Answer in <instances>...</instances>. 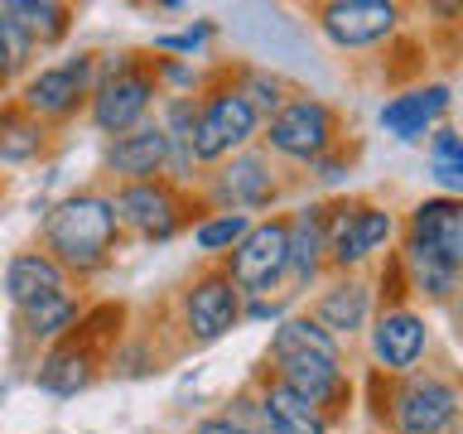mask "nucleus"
I'll use <instances>...</instances> for the list:
<instances>
[{
	"instance_id": "nucleus-1",
	"label": "nucleus",
	"mask_w": 463,
	"mask_h": 434,
	"mask_svg": "<svg viewBox=\"0 0 463 434\" xmlns=\"http://www.w3.org/2000/svg\"><path fill=\"white\" fill-rule=\"evenodd\" d=\"M39 246L63 266V275L78 289L101 280L126 246L111 188L107 184H82V188H68L63 198H53L39 217Z\"/></svg>"
},
{
	"instance_id": "nucleus-2",
	"label": "nucleus",
	"mask_w": 463,
	"mask_h": 434,
	"mask_svg": "<svg viewBox=\"0 0 463 434\" xmlns=\"http://www.w3.org/2000/svg\"><path fill=\"white\" fill-rule=\"evenodd\" d=\"M372 415L386 434H463V382L444 367H415L405 376H376Z\"/></svg>"
},
{
	"instance_id": "nucleus-3",
	"label": "nucleus",
	"mask_w": 463,
	"mask_h": 434,
	"mask_svg": "<svg viewBox=\"0 0 463 434\" xmlns=\"http://www.w3.org/2000/svg\"><path fill=\"white\" fill-rule=\"evenodd\" d=\"M155 107H159V82L150 72V53L145 49L97 53V82L82 116L92 126V136L116 140L126 130H140L145 121H155Z\"/></svg>"
},
{
	"instance_id": "nucleus-4",
	"label": "nucleus",
	"mask_w": 463,
	"mask_h": 434,
	"mask_svg": "<svg viewBox=\"0 0 463 434\" xmlns=\"http://www.w3.org/2000/svg\"><path fill=\"white\" fill-rule=\"evenodd\" d=\"M343 136H347L343 111L333 107L328 97L295 87L285 107L275 111V116H266V126H260V140H256V145H260V150H266L285 174H289V169L304 174L314 159H324L328 150L347 145Z\"/></svg>"
},
{
	"instance_id": "nucleus-5",
	"label": "nucleus",
	"mask_w": 463,
	"mask_h": 434,
	"mask_svg": "<svg viewBox=\"0 0 463 434\" xmlns=\"http://www.w3.org/2000/svg\"><path fill=\"white\" fill-rule=\"evenodd\" d=\"M401 241V212L376 198H328V275H372Z\"/></svg>"
},
{
	"instance_id": "nucleus-6",
	"label": "nucleus",
	"mask_w": 463,
	"mask_h": 434,
	"mask_svg": "<svg viewBox=\"0 0 463 434\" xmlns=\"http://www.w3.org/2000/svg\"><path fill=\"white\" fill-rule=\"evenodd\" d=\"M198 203L208 212H241V217H270V212H285V198H289V174L275 165V159L251 145V150L222 159V165L203 169L198 179Z\"/></svg>"
},
{
	"instance_id": "nucleus-7",
	"label": "nucleus",
	"mask_w": 463,
	"mask_h": 434,
	"mask_svg": "<svg viewBox=\"0 0 463 434\" xmlns=\"http://www.w3.org/2000/svg\"><path fill=\"white\" fill-rule=\"evenodd\" d=\"M101 318H107V309H87L78 333H68L63 343L43 347V353L34 357L29 382H34L39 396L78 401L107 376V353H111V343L121 338V328H101Z\"/></svg>"
},
{
	"instance_id": "nucleus-8",
	"label": "nucleus",
	"mask_w": 463,
	"mask_h": 434,
	"mask_svg": "<svg viewBox=\"0 0 463 434\" xmlns=\"http://www.w3.org/2000/svg\"><path fill=\"white\" fill-rule=\"evenodd\" d=\"M169 324L179 333V353H203L241 328V289L227 280L222 266H198L174 289Z\"/></svg>"
},
{
	"instance_id": "nucleus-9",
	"label": "nucleus",
	"mask_w": 463,
	"mask_h": 434,
	"mask_svg": "<svg viewBox=\"0 0 463 434\" xmlns=\"http://www.w3.org/2000/svg\"><path fill=\"white\" fill-rule=\"evenodd\" d=\"M111 188V203H116V217H121V231L126 241H140V246H169L179 241L194 217L203 212V203L194 188H179L169 179H140V184H107Z\"/></svg>"
},
{
	"instance_id": "nucleus-10",
	"label": "nucleus",
	"mask_w": 463,
	"mask_h": 434,
	"mask_svg": "<svg viewBox=\"0 0 463 434\" xmlns=\"http://www.w3.org/2000/svg\"><path fill=\"white\" fill-rule=\"evenodd\" d=\"M260 111L237 92V82L227 78V68H213L208 87L198 92V121H194V159L198 169H213L222 159L251 150L260 140Z\"/></svg>"
},
{
	"instance_id": "nucleus-11",
	"label": "nucleus",
	"mask_w": 463,
	"mask_h": 434,
	"mask_svg": "<svg viewBox=\"0 0 463 434\" xmlns=\"http://www.w3.org/2000/svg\"><path fill=\"white\" fill-rule=\"evenodd\" d=\"M92 82H97V49H78V53L53 58V63H34L24 72V82L14 87V101L58 136L78 116H87Z\"/></svg>"
},
{
	"instance_id": "nucleus-12",
	"label": "nucleus",
	"mask_w": 463,
	"mask_h": 434,
	"mask_svg": "<svg viewBox=\"0 0 463 434\" xmlns=\"http://www.w3.org/2000/svg\"><path fill=\"white\" fill-rule=\"evenodd\" d=\"M314 34L338 53H372L401 39L405 29V5L396 0H324L309 10Z\"/></svg>"
},
{
	"instance_id": "nucleus-13",
	"label": "nucleus",
	"mask_w": 463,
	"mask_h": 434,
	"mask_svg": "<svg viewBox=\"0 0 463 434\" xmlns=\"http://www.w3.org/2000/svg\"><path fill=\"white\" fill-rule=\"evenodd\" d=\"M362 343H367V362L376 376H405L430 362L434 324L420 304H382L362 333Z\"/></svg>"
},
{
	"instance_id": "nucleus-14",
	"label": "nucleus",
	"mask_w": 463,
	"mask_h": 434,
	"mask_svg": "<svg viewBox=\"0 0 463 434\" xmlns=\"http://www.w3.org/2000/svg\"><path fill=\"white\" fill-rule=\"evenodd\" d=\"M260 372L275 376L280 386H289L295 396H304L309 405H318L333 425H343L353 415V401H357V386H353V372H347V357H324V353H285V357H270L260 362Z\"/></svg>"
},
{
	"instance_id": "nucleus-15",
	"label": "nucleus",
	"mask_w": 463,
	"mask_h": 434,
	"mask_svg": "<svg viewBox=\"0 0 463 434\" xmlns=\"http://www.w3.org/2000/svg\"><path fill=\"white\" fill-rule=\"evenodd\" d=\"M285 266H289V227H285V212L256 217V222L246 227V237L232 246L227 260H222L227 280L241 289V299L285 289Z\"/></svg>"
},
{
	"instance_id": "nucleus-16",
	"label": "nucleus",
	"mask_w": 463,
	"mask_h": 434,
	"mask_svg": "<svg viewBox=\"0 0 463 434\" xmlns=\"http://www.w3.org/2000/svg\"><path fill=\"white\" fill-rule=\"evenodd\" d=\"M289 227V266H285V295L309 299L328 280V198H299L285 208Z\"/></svg>"
},
{
	"instance_id": "nucleus-17",
	"label": "nucleus",
	"mask_w": 463,
	"mask_h": 434,
	"mask_svg": "<svg viewBox=\"0 0 463 434\" xmlns=\"http://www.w3.org/2000/svg\"><path fill=\"white\" fill-rule=\"evenodd\" d=\"M304 314L314 318L324 333H333L343 347L362 338L376 314V285L372 275H328L324 285L314 289L309 299H304Z\"/></svg>"
},
{
	"instance_id": "nucleus-18",
	"label": "nucleus",
	"mask_w": 463,
	"mask_h": 434,
	"mask_svg": "<svg viewBox=\"0 0 463 434\" xmlns=\"http://www.w3.org/2000/svg\"><path fill=\"white\" fill-rule=\"evenodd\" d=\"M449 107H454V87L449 82H415V87L391 92L376 107V126L401 145H420L434 126H444Z\"/></svg>"
},
{
	"instance_id": "nucleus-19",
	"label": "nucleus",
	"mask_w": 463,
	"mask_h": 434,
	"mask_svg": "<svg viewBox=\"0 0 463 434\" xmlns=\"http://www.w3.org/2000/svg\"><path fill=\"white\" fill-rule=\"evenodd\" d=\"M87 295L78 285L63 289V295H53V299H39V304H29V309L14 314V347L29 357H39L43 347H53V343H63L68 333H78V324L87 318Z\"/></svg>"
},
{
	"instance_id": "nucleus-20",
	"label": "nucleus",
	"mask_w": 463,
	"mask_h": 434,
	"mask_svg": "<svg viewBox=\"0 0 463 434\" xmlns=\"http://www.w3.org/2000/svg\"><path fill=\"white\" fill-rule=\"evenodd\" d=\"M169 165V140L155 121L140 130H126L116 140H101V174L107 184H140V179H165Z\"/></svg>"
},
{
	"instance_id": "nucleus-21",
	"label": "nucleus",
	"mask_w": 463,
	"mask_h": 434,
	"mask_svg": "<svg viewBox=\"0 0 463 434\" xmlns=\"http://www.w3.org/2000/svg\"><path fill=\"white\" fill-rule=\"evenodd\" d=\"M63 289H72V280L63 275V266L43 251V246H20V251L5 256V270H0V295H5V304L14 314L29 309V304L39 299H53L63 295Z\"/></svg>"
},
{
	"instance_id": "nucleus-22",
	"label": "nucleus",
	"mask_w": 463,
	"mask_h": 434,
	"mask_svg": "<svg viewBox=\"0 0 463 434\" xmlns=\"http://www.w3.org/2000/svg\"><path fill=\"white\" fill-rule=\"evenodd\" d=\"M401 237L430 246V251H439L454 266H463V198H444V193L415 198L401 212Z\"/></svg>"
},
{
	"instance_id": "nucleus-23",
	"label": "nucleus",
	"mask_w": 463,
	"mask_h": 434,
	"mask_svg": "<svg viewBox=\"0 0 463 434\" xmlns=\"http://www.w3.org/2000/svg\"><path fill=\"white\" fill-rule=\"evenodd\" d=\"M251 386H256V401H260V425H266V434H333L338 429L318 405L295 396V391L280 386L260 367L251 372Z\"/></svg>"
},
{
	"instance_id": "nucleus-24",
	"label": "nucleus",
	"mask_w": 463,
	"mask_h": 434,
	"mask_svg": "<svg viewBox=\"0 0 463 434\" xmlns=\"http://www.w3.org/2000/svg\"><path fill=\"white\" fill-rule=\"evenodd\" d=\"M53 155V130L34 121L20 101H0V169H29Z\"/></svg>"
},
{
	"instance_id": "nucleus-25",
	"label": "nucleus",
	"mask_w": 463,
	"mask_h": 434,
	"mask_svg": "<svg viewBox=\"0 0 463 434\" xmlns=\"http://www.w3.org/2000/svg\"><path fill=\"white\" fill-rule=\"evenodd\" d=\"M0 10L24 29L39 53L63 49L72 39V24H78V10L63 5V0H0Z\"/></svg>"
},
{
	"instance_id": "nucleus-26",
	"label": "nucleus",
	"mask_w": 463,
	"mask_h": 434,
	"mask_svg": "<svg viewBox=\"0 0 463 434\" xmlns=\"http://www.w3.org/2000/svg\"><path fill=\"white\" fill-rule=\"evenodd\" d=\"M285 353H324V357H347V347L333 338V333H324L314 324L304 309H295L289 318H280V324L270 328V338H266V353H260V362H270V357H285Z\"/></svg>"
},
{
	"instance_id": "nucleus-27",
	"label": "nucleus",
	"mask_w": 463,
	"mask_h": 434,
	"mask_svg": "<svg viewBox=\"0 0 463 434\" xmlns=\"http://www.w3.org/2000/svg\"><path fill=\"white\" fill-rule=\"evenodd\" d=\"M425 169L434 193L444 198H463V130L458 126H434L425 136Z\"/></svg>"
},
{
	"instance_id": "nucleus-28",
	"label": "nucleus",
	"mask_w": 463,
	"mask_h": 434,
	"mask_svg": "<svg viewBox=\"0 0 463 434\" xmlns=\"http://www.w3.org/2000/svg\"><path fill=\"white\" fill-rule=\"evenodd\" d=\"M256 217H241V212H208L203 208L194 217V227H188V241H194V251L203 266H222L227 251L246 237V227H251Z\"/></svg>"
},
{
	"instance_id": "nucleus-29",
	"label": "nucleus",
	"mask_w": 463,
	"mask_h": 434,
	"mask_svg": "<svg viewBox=\"0 0 463 434\" xmlns=\"http://www.w3.org/2000/svg\"><path fill=\"white\" fill-rule=\"evenodd\" d=\"M222 68H227V78L237 82V92L260 111V121L280 111L285 101H289V92H295L285 72H280V68H270V63H222Z\"/></svg>"
},
{
	"instance_id": "nucleus-30",
	"label": "nucleus",
	"mask_w": 463,
	"mask_h": 434,
	"mask_svg": "<svg viewBox=\"0 0 463 434\" xmlns=\"http://www.w3.org/2000/svg\"><path fill=\"white\" fill-rule=\"evenodd\" d=\"M165 353L155 347V333H121L107 353V376L116 382H145V376L159 372Z\"/></svg>"
},
{
	"instance_id": "nucleus-31",
	"label": "nucleus",
	"mask_w": 463,
	"mask_h": 434,
	"mask_svg": "<svg viewBox=\"0 0 463 434\" xmlns=\"http://www.w3.org/2000/svg\"><path fill=\"white\" fill-rule=\"evenodd\" d=\"M217 34H222V24H217V20H184L179 29H159L145 53L188 58V63H198V58H208V49L217 43Z\"/></svg>"
},
{
	"instance_id": "nucleus-32",
	"label": "nucleus",
	"mask_w": 463,
	"mask_h": 434,
	"mask_svg": "<svg viewBox=\"0 0 463 434\" xmlns=\"http://www.w3.org/2000/svg\"><path fill=\"white\" fill-rule=\"evenodd\" d=\"M34 58H39V49L29 43V34L0 10V101L24 82V72L34 68Z\"/></svg>"
},
{
	"instance_id": "nucleus-33",
	"label": "nucleus",
	"mask_w": 463,
	"mask_h": 434,
	"mask_svg": "<svg viewBox=\"0 0 463 434\" xmlns=\"http://www.w3.org/2000/svg\"><path fill=\"white\" fill-rule=\"evenodd\" d=\"M150 72L159 82V97H198L213 78V72H203L188 58H159V53H150Z\"/></svg>"
},
{
	"instance_id": "nucleus-34",
	"label": "nucleus",
	"mask_w": 463,
	"mask_h": 434,
	"mask_svg": "<svg viewBox=\"0 0 463 434\" xmlns=\"http://www.w3.org/2000/svg\"><path fill=\"white\" fill-rule=\"evenodd\" d=\"M295 309L299 304L289 299L285 289H275V295H251V299H241V328H275Z\"/></svg>"
},
{
	"instance_id": "nucleus-35",
	"label": "nucleus",
	"mask_w": 463,
	"mask_h": 434,
	"mask_svg": "<svg viewBox=\"0 0 463 434\" xmlns=\"http://www.w3.org/2000/svg\"><path fill=\"white\" fill-rule=\"evenodd\" d=\"M353 145H338V150H328L324 159H314L309 169H304V179H309L314 188H343L347 174H353Z\"/></svg>"
},
{
	"instance_id": "nucleus-36",
	"label": "nucleus",
	"mask_w": 463,
	"mask_h": 434,
	"mask_svg": "<svg viewBox=\"0 0 463 434\" xmlns=\"http://www.w3.org/2000/svg\"><path fill=\"white\" fill-rule=\"evenodd\" d=\"M184 434H246V429H241L237 420H232V415L222 410V405H217V410H208V415H198V420H194V425H188Z\"/></svg>"
},
{
	"instance_id": "nucleus-37",
	"label": "nucleus",
	"mask_w": 463,
	"mask_h": 434,
	"mask_svg": "<svg viewBox=\"0 0 463 434\" xmlns=\"http://www.w3.org/2000/svg\"><path fill=\"white\" fill-rule=\"evenodd\" d=\"M449 318H454V338L463 343V275H458V289H454V304H449Z\"/></svg>"
},
{
	"instance_id": "nucleus-38",
	"label": "nucleus",
	"mask_w": 463,
	"mask_h": 434,
	"mask_svg": "<svg viewBox=\"0 0 463 434\" xmlns=\"http://www.w3.org/2000/svg\"><path fill=\"white\" fill-rule=\"evenodd\" d=\"M155 10H165V14H184L188 5H179V0H159V5H155Z\"/></svg>"
},
{
	"instance_id": "nucleus-39",
	"label": "nucleus",
	"mask_w": 463,
	"mask_h": 434,
	"mask_svg": "<svg viewBox=\"0 0 463 434\" xmlns=\"http://www.w3.org/2000/svg\"><path fill=\"white\" fill-rule=\"evenodd\" d=\"M0 212H5V184H0Z\"/></svg>"
}]
</instances>
